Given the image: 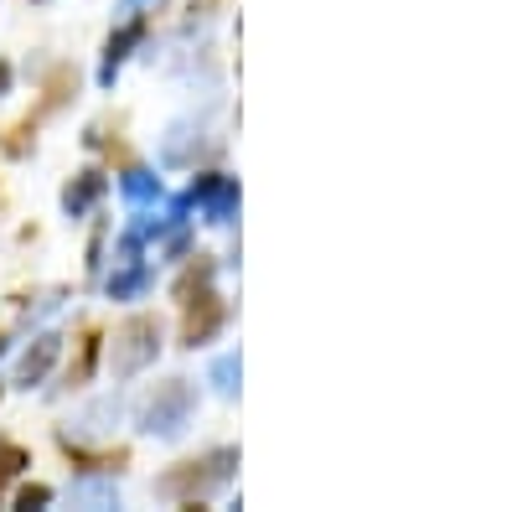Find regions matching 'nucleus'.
Returning a JSON list of instances; mask_svg holds the SVG:
<instances>
[{"label": "nucleus", "mask_w": 517, "mask_h": 512, "mask_svg": "<svg viewBox=\"0 0 517 512\" xmlns=\"http://www.w3.org/2000/svg\"><path fill=\"white\" fill-rule=\"evenodd\" d=\"M202 285H212V259H207V254H197V264H192L187 275L176 280V300H187V295H197Z\"/></svg>", "instance_id": "nucleus-14"}, {"label": "nucleus", "mask_w": 517, "mask_h": 512, "mask_svg": "<svg viewBox=\"0 0 517 512\" xmlns=\"http://www.w3.org/2000/svg\"><path fill=\"white\" fill-rule=\"evenodd\" d=\"M26 461H32V456H26L21 445H0V492H6V481H11V476H21V471H26Z\"/></svg>", "instance_id": "nucleus-17"}, {"label": "nucleus", "mask_w": 517, "mask_h": 512, "mask_svg": "<svg viewBox=\"0 0 517 512\" xmlns=\"http://www.w3.org/2000/svg\"><path fill=\"white\" fill-rule=\"evenodd\" d=\"M0 352H6V331H0Z\"/></svg>", "instance_id": "nucleus-21"}, {"label": "nucleus", "mask_w": 517, "mask_h": 512, "mask_svg": "<svg viewBox=\"0 0 517 512\" xmlns=\"http://www.w3.org/2000/svg\"><path fill=\"white\" fill-rule=\"evenodd\" d=\"M233 466H238V450H233V445H218V450H207V456L176 461L166 476H156V492L171 497V502H197V497H207L212 487H223V481L233 476Z\"/></svg>", "instance_id": "nucleus-1"}, {"label": "nucleus", "mask_w": 517, "mask_h": 512, "mask_svg": "<svg viewBox=\"0 0 517 512\" xmlns=\"http://www.w3.org/2000/svg\"><path fill=\"white\" fill-rule=\"evenodd\" d=\"M125 197H135V202H150V197H161V182H156L150 171L130 166V171H125Z\"/></svg>", "instance_id": "nucleus-15"}, {"label": "nucleus", "mask_w": 517, "mask_h": 512, "mask_svg": "<svg viewBox=\"0 0 517 512\" xmlns=\"http://www.w3.org/2000/svg\"><path fill=\"white\" fill-rule=\"evenodd\" d=\"M145 37V16H135L130 26H119V32L109 37V47H104V68H99V83H114V73H119V63L130 57V47Z\"/></svg>", "instance_id": "nucleus-8"}, {"label": "nucleus", "mask_w": 517, "mask_h": 512, "mask_svg": "<svg viewBox=\"0 0 517 512\" xmlns=\"http://www.w3.org/2000/svg\"><path fill=\"white\" fill-rule=\"evenodd\" d=\"M192 404H197L192 383H187V378H166V383H156V388L145 394V404H140V430H145V435H181V425L192 419Z\"/></svg>", "instance_id": "nucleus-2"}, {"label": "nucleus", "mask_w": 517, "mask_h": 512, "mask_svg": "<svg viewBox=\"0 0 517 512\" xmlns=\"http://www.w3.org/2000/svg\"><path fill=\"white\" fill-rule=\"evenodd\" d=\"M32 140H37V114H26L21 125H0V150H6V156H26Z\"/></svg>", "instance_id": "nucleus-12"}, {"label": "nucleus", "mask_w": 517, "mask_h": 512, "mask_svg": "<svg viewBox=\"0 0 517 512\" xmlns=\"http://www.w3.org/2000/svg\"><path fill=\"white\" fill-rule=\"evenodd\" d=\"M212 388H218L223 399H233V394H238V352H228L223 363H212Z\"/></svg>", "instance_id": "nucleus-16"}, {"label": "nucleus", "mask_w": 517, "mask_h": 512, "mask_svg": "<svg viewBox=\"0 0 517 512\" xmlns=\"http://www.w3.org/2000/svg\"><path fill=\"white\" fill-rule=\"evenodd\" d=\"M47 502H52V487H42V481H32V487L16 492V507H26V512H32V507H47Z\"/></svg>", "instance_id": "nucleus-18"}, {"label": "nucleus", "mask_w": 517, "mask_h": 512, "mask_svg": "<svg viewBox=\"0 0 517 512\" xmlns=\"http://www.w3.org/2000/svg\"><path fill=\"white\" fill-rule=\"evenodd\" d=\"M104 187H109V182H104V171H78L73 182L63 187V207L78 218V213H88V207H94V202L104 197Z\"/></svg>", "instance_id": "nucleus-10"}, {"label": "nucleus", "mask_w": 517, "mask_h": 512, "mask_svg": "<svg viewBox=\"0 0 517 512\" xmlns=\"http://www.w3.org/2000/svg\"><path fill=\"white\" fill-rule=\"evenodd\" d=\"M145 280H150V269H145L140 259H119V275L109 280V295H114V300L140 295V290H145Z\"/></svg>", "instance_id": "nucleus-11"}, {"label": "nucleus", "mask_w": 517, "mask_h": 512, "mask_svg": "<svg viewBox=\"0 0 517 512\" xmlns=\"http://www.w3.org/2000/svg\"><path fill=\"white\" fill-rule=\"evenodd\" d=\"M73 88H78V73H73V68H57V73L47 78V88H42V109H37V114H47V109H57V104H68Z\"/></svg>", "instance_id": "nucleus-13"}, {"label": "nucleus", "mask_w": 517, "mask_h": 512, "mask_svg": "<svg viewBox=\"0 0 517 512\" xmlns=\"http://www.w3.org/2000/svg\"><path fill=\"white\" fill-rule=\"evenodd\" d=\"M6 88H11V63H0V99H6Z\"/></svg>", "instance_id": "nucleus-20"}, {"label": "nucleus", "mask_w": 517, "mask_h": 512, "mask_svg": "<svg viewBox=\"0 0 517 512\" xmlns=\"http://www.w3.org/2000/svg\"><path fill=\"white\" fill-rule=\"evenodd\" d=\"M57 347H63V337L57 331H42V337L26 347V357H21V383L32 388V383H42L47 373H52V363H57Z\"/></svg>", "instance_id": "nucleus-7"}, {"label": "nucleus", "mask_w": 517, "mask_h": 512, "mask_svg": "<svg viewBox=\"0 0 517 512\" xmlns=\"http://www.w3.org/2000/svg\"><path fill=\"white\" fill-rule=\"evenodd\" d=\"M156 352H161V321L156 316L119 321V331H114V373L119 378H135L140 368H150Z\"/></svg>", "instance_id": "nucleus-3"}, {"label": "nucleus", "mask_w": 517, "mask_h": 512, "mask_svg": "<svg viewBox=\"0 0 517 512\" xmlns=\"http://www.w3.org/2000/svg\"><path fill=\"white\" fill-rule=\"evenodd\" d=\"M57 445H63V456L78 466V471H125L130 466V450L114 445V450H83L73 435H57Z\"/></svg>", "instance_id": "nucleus-6"}, {"label": "nucleus", "mask_w": 517, "mask_h": 512, "mask_svg": "<svg viewBox=\"0 0 517 512\" xmlns=\"http://www.w3.org/2000/svg\"><path fill=\"white\" fill-rule=\"evenodd\" d=\"M99 352H104V331H99V326H88L83 337H78V357L68 363V383H73V388H83L88 378L99 373Z\"/></svg>", "instance_id": "nucleus-9"}, {"label": "nucleus", "mask_w": 517, "mask_h": 512, "mask_svg": "<svg viewBox=\"0 0 517 512\" xmlns=\"http://www.w3.org/2000/svg\"><path fill=\"white\" fill-rule=\"evenodd\" d=\"M78 502H94V507H114L119 497L109 487H78Z\"/></svg>", "instance_id": "nucleus-19"}, {"label": "nucleus", "mask_w": 517, "mask_h": 512, "mask_svg": "<svg viewBox=\"0 0 517 512\" xmlns=\"http://www.w3.org/2000/svg\"><path fill=\"white\" fill-rule=\"evenodd\" d=\"M181 306H187V316H181V347L212 342L223 331V321H228V306H223V295L212 290V285H202L197 295H187Z\"/></svg>", "instance_id": "nucleus-4"}, {"label": "nucleus", "mask_w": 517, "mask_h": 512, "mask_svg": "<svg viewBox=\"0 0 517 512\" xmlns=\"http://www.w3.org/2000/svg\"><path fill=\"white\" fill-rule=\"evenodd\" d=\"M187 202H207V218L223 223L233 207H238V187L228 182V176H218V171H202L197 182H192V197H187Z\"/></svg>", "instance_id": "nucleus-5"}]
</instances>
